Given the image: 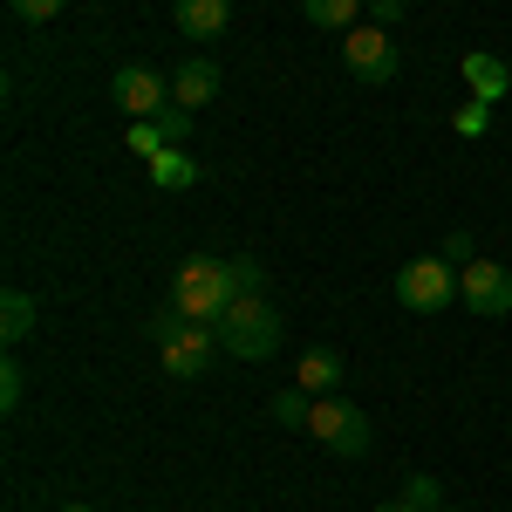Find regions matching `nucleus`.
<instances>
[{
	"label": "nucleus",
	"mask_w": 512,
	"mask_h": 512,
	"mask_svg": "<svg viewBox=\"0 0 512 512\" xmlns=\"http://www.w3.org/2000/svg\"><path fill=\"white\" fill-rule=\"evenodd\" d=\"M171 308L178 315L205 321V328H219V315L233 308V280H226V260H185L178 274H171Z\"/></svg>",
	"instance_id": "1"
},
{
	"label": "nucleus",
	"mask_w": 512,
	"mask_h": 512,
	"mask_svg": "<svg viewBox=\"0 0 512 512\" xmlns=\"http://www.w3.org/2000/svg\"><path fill=\"white\" fill-rule=\"evenodd\" d=\"M219 349L239 355V362H267V355L280 349V315L267 294H246V301H233L226 315H219Z\"/></svg>",
	"instance_id": "2"
},
{
	"label": "nucleus",
	"mask_w": 512,
	"mask_h": 512,
	"mask_svg": "<svg viewBox=\"0 0 512 512\" xmlns=\"http://www.w3.org/2000/svg\"><path fill=\"white\" fill-rule=\"evenodd\" d=\"M308 437H315L321 451H335V458H362L369 451V410H355L349 396H315V410H308Z\"/></svg>",
	"instance_id": "3"
},
{
	"label": "nucleus",
	"mask_w": 512,
	"mask_h": 512,
	"mask_svg": "<svg viewBox=\"0 0 512 512\" xmlns=\"http://www.w3.org/2000/svg\"><path fill=\"white\" fill-rule=\"evenodd\" d=\"M396 301L410 308V315H437V308H451L458 301V274H451V260H403L396 267Z\"/></svg>",
	"instance_id": "4"
},
{
	"label": "nucleus",
	"mask_w": 512,
	"mask_h": 512,
	"mask_svg": "<svg viewBox=\"0 0 512 512\" xmlns=\"http://www.w3.org/2000/svg\"><path fill=\"white\" fill-rule=\"evenodd\" d=\"M110 96H117V110L130 123H151L171 103V76H158L151 62H123L117 76H110Z\"/></svg>",
	"instance_id": "5"
},
{
	"label": "nucleus",
	"mask_w": 512,
	"mask_h": 512,
	"mask_svg": "<svg viewBox=\"0 0 512 512\" xmlns=\"http://www.w3.org/2000/svg\"><path fill=\"white\" fill-rule=\"evenodd\" d=\"M458 301L485 321L512 315V267H499V260H465L458 267Z\"/></svg>",
	"instance_id": "6"
},
{
	"label": "nucleus",
	"mask_w": 512,
	"mask_h": 512,
	"mask_svg": "<svg viewBox=\"0 0 512 512\" xmlns=\"http://www.w3.org/2000/svg\"><path fill=\"white\" fill-rule=\"evenodd\" d=\"M212 355H219V328L185 321L178 335H164V342H158V369H164V376H178V383H192V376L212 369Z\"/></svg>",
	"instance_id": "7"
},
{
	"label": "nucleus",
	"mask_w": 512,
	"mask_h": 512,
	"mask_svg": "<svg viewBox=\"0 0 512 512\" xmlns=\"http://www.w3.org/2000/svg\"><path fill=\"white\" fill-rule=\"evenodd\" d=\"M342 62H349V76H362V82H390L396 76L390 28H362V21H355L349 35H342Z\"/></svg>",
	"instance_id": "8"
},
{
	"label": "nucleus",
	"mask_w": 512,
	"mask_h": 512,
	"mask_svg": "<svg viewBox=\"0 0 512 512\" xmlns=\"http://www.w3.org/2000/svg\"><path fill=\"white\" fill-rule=\"evenodd\" d=\"M171 21H178V35H185V41H219V35H226V21H233V0H178Z\"/></svg>",
	"instance_id": "9"
},
{
	"label": "nucleus",
	"mask_w": 512,
	"mask_h": 512,
	"mask_svg": "<svg viewBox=\"0 0 512 512\" xmlns=\"http://www.w3.org/2000/svg\"><path fill=\"white\" fill-rule=\"evenodd\" d=\"M212 96H219V69H212L205 55L178 62V76H171V103H185V110H205Z\"/></svg>",
	"instance_id": "10"
},
{
	"label": "nucleus",
	"mask_w": 512,
	"mask_h": 512,
	"mask_svg": "<svg viewBox=\"0 0 512 512\" xmlns=\"http://www.w3.org/2000/svg\"><path fill=\"white\" fill-rule=\"evenodd\" d=\"M294 383H301L308 396H335V383H342V355L335 349H308L301 369H294Z\"/></svg>",
	"instance_id": "11"
},
{
	"label": "nucleus",
	"mask_w": 512,
	"mask_h": 512,
	"mask_svg": "<svg viewBox=\"0 0 512 512\" xmlns=\"http://www.w3.org/2000/svg\"><path fill=\"white\" fill-rule=\"evenodd\" d=\"M465 82H472L478 103H499V96L512 89V69L499 62V55H465Z\"/></svg>",
	"instance_id": "12"
},
{
	"label": "nucleus",
	"mask_w": 512,
	"mask_h": 512,
	"mask_svg": "<svg viewBox=\"0 0 512 512\" xmlns=\"http://www.w3.org/2000/svg\"><path fill=\"white\" fill-rule=\"evenodd\" d=\"M151 185H158V192H192L198 185V158H185V151H158V158H151Z\"/></svg>",
	"instance_id": "13"
},
{
	"label": "nucleus",
	"mask_w": 512,
	"mask_h": 512,
	"mask_svg": "<svg viewBox=\"0 0 512 512\" xmlns=\"http://www.w3.org/2000/svg\"><path fill=\"white\" fill-rule=\"evenodd\" d=\"M35 315H41V308H35V294H21V287H14V294L0 301V335H7V349L35 335Z\"/></svg>",
	"instance_id": "14"
},
{
	"label": "nucleus",
	"mask_w": 512,
	"mask_h": 512,
	"mask_svg": "<svg viewBox=\"0 0 512 512\" xmlns=\"http://www.w3.org/2000/svg\"><path fill=\"white\" fill-rule=\"evenodd\" d=\"M301 14H308L315 28H335V35H349L355 14H362V0H301Z\"/></svg>",
	"instance_id": "15"
},
{
	"label": "nucleus",
	"mask_w": 512,
	"mask_h": 512,
	"mask_svg": "<svg viewBox=\"0 0 512 512\" xmlns=\"http://www.w3.org/2000/svg\"><path fill=\"white\" fill-rule=\"evenodd\" d=\"M267 410H274V424H287V431H308V410H315V396L294 383V390H280Z\"/></svg>",
	"instance_id": "16"
},
{
	"label": "nucleus",
	"mask_w": 512,
	"mask_h": 512,
	"mask_svg": "<svg viewBox=\"0 0 512 512\" xmlns=\"http://www.w3.org/2000/svg\"><path fill=\"white\" fill-rule=\"evenodd\" d=\"M226 280H233V301L267 294V267H260V260H246V253H233V260H226Z\"/></svg>",
	"instance_id": "17"
},
{
	"label": "nucleus",
	"mask_w": 512,
	"mask_h": 512,
	"mask_svg": "<svg viewBox=\"0 0 512 512\" xmlns=\"http://www.w3.org/2000/svg\"><path fill=\"white\" fill-rule=\"evenodd\" d=\"M192 117H198V110H185V103H164L151 123L164 130V144H171V151H185V137H192Z\"/></svg>",
	"instance_id": "18"
},
{
	"label": "nucleus",
	"mask_w": 512,
	"mask_h": 512,
	"mask_svg": "<svg viewBox=\"0 0 512 512\" xmlns=\"http://www.w3.org/2000/svg\"><path fill=\"white\" fill-rule=\"evenodd\" d=\"M403 506H417V512H444V485H437L431 472H417L410 485H403Z\"/></svg>",
	"instance_id": "19"
},
{
	"label": "nucleus",
	"mask_w": 512,
	"mask_h": 512,
	"mask_svg": "<svg viewBox=\"0 0 512 512\" xmlns=\"http://www.w3.org/2000/svg\"><path fill=\"white\" fill-rule=\"evenodd\" d=\"M21 390H28V376H21V362L7 355V362H0V410H7V417L21 410Z\"/></svg>",
	"instance_id": "20"
},
{
	"label": "nucleus",
	"mask_w": 512,
	"mask_h": 512,
	"mask_svg": "<svg viewBox=\"0 0 512 512\" xmlns=\"http://www.w3.org/2000/svg\"><path fill=\"white\" fill-rule=\"evenodd\" d=\"M451 130H458V137H485V130H492V103H465V110H458V117H451Z\"/></svg>",
	"instance_id": "21"
},
{
	"label": "nucleus",
	"mask_w": 512,
	"mask_h": 512,
	"mask_svg": "<svg viewBox=\"0 0 512 512\" xmlns=\"http://www.w3.org/2000/svg\"><path fill=\"white\" fill-rule=\"evenodd\" d=\"M130 151H137V158L151 164L158 151H171V144H164V130H158V123H130Z\"/></svg>",
	"instance_id": "22"
},
{
	"label": "nucleus",
	"mask_w": 512,
	"mask_h": 512,
	"mask_svg": "<svg viewBox=\"0 0 512 512\" xmlns=\"http://www.w3.org/2000/svg\"><path fill=\"white\" fill-rule=\"evenodd\" d=\"M7 14H14V21H28V28H41V21H55V14H62V0H7Z\"/></svg>",
	"instance_id": "23"
},
{
	"label": "nucleus",
	"mask_w": 512,
	"mask_h": 512,
	"mask_svg": "<svg viewBox=\"0 0 512 512\" xmlns=\"http://www.w3.org/2000/svg\"><path fill=\"white\" fill-rule=\"evenodd\" d=\"M403 7H410V0H369V21H376V28H396Z\"/></svg>",
	"instance_id": "24"
},
{
	"label": "nucleus",
	"mask_w": 512,
	"mask_h": 512,
	"mask_svg": "<svg viewBox=\"0 0 512 512\" xmlns=\"http://www.w3.org/2000/svg\"><path fill=\"white\" fill-rule=\"evenodd\" d=\"M444 260H472V233H451V239H444Z\"/></svg>",
	"instance_id": "25"
},
{
	"label": "nucleus",
	"mask_w": 512,
	"mask_h": 512,
	"mask_svg": "<svg viewBox=\"0 0 512 512\" xmlns=\"http://www.w3.org/2000/svg\"><path fill=\"white\" fill-rule=\"evenodd\" d=\"M376 512H417V506H403V499H396V506H376Z\"/></svg>",
	"instance_id": "26"
},
{
	"label": "nucleus",
	"mask_w": 512,
	"mask_h": 512,
	"mask_svg": "<svg viewBox=\"0 0 512 512\" xmlns=\"http://www.w3.org/2000/svg\"><path fill=\"white\" fill-rule=\"evenodd\" d=\"M62 512H96V506H62Z\"/></svg>",
	"instance_id": "27"
},
{
	"label": "nucleus",
	"mask_w": 512,
	"mask_h": 512,
	"mask_svg": "<svg viewBox=\"0 0 512 512\" xmlns=\"http://www.w3.org/2000/svg\"><path fill=\"white\" fill-rule=\"evenodd\" d=\"M444 512H451V506H444Z\"/></svg>",
	"instance_id": "28"
}]
</instances>
